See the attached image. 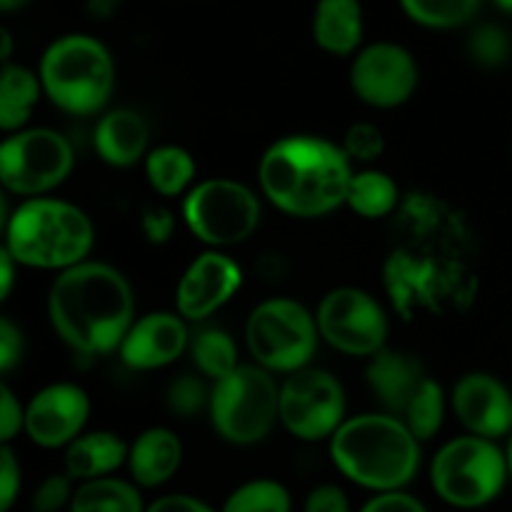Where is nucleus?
<instances>
[{
	"label": "nucleus",
	"instance_id": "nucleus-31",
	"mask_svg": "<svg viewBox=\"0 0 512 512\" xmlns=\"http://www.w3.org/2000/svg\"><path fill=\"white\" fill-rule=\"evenodd\" d=\"M468 55L480 68H503L512 55V40L508 30L495 23L475 25L468 38Z\"/></svg>",
	"mask_w": 512,
	"mask_h": 512
},
{
	"label": "nucleus",
	"instance_id": "nucleus-20",
	"mask_svg": "<svg viewBox=\"0 0 512 512\" xmlns=\"http://www.w3.org/2000/svg\"><path fill=\"white\" fill-rule=\"evenodd\" d=\"M183 465V443L170 428H148L130 443L128 468L138 488H160Z\"/></svg>",
	"mask_w": 512,
	"mask_h": 512
},
{
	"label": "nucleus",
	"instance_id": "nucleus-37",
	"mask_svg": "<svg viewBox=\"0 0 512 512\" xmlns=\"http://www.w3.org/2000/svg\"><path fill=\"white\" fill-rule=\"evenodd\" d=\"M25 340L23 330L10 318H0V373L8 375L23 360Z\"/></svg>",
	"mask_w": 512,
	"mask_h": 512
},
{
	"label": "nucleus",
	"instance_id": "nucleus-4",
	"mask_svg": "<svg viewBox=\"0 0 512 512\" xmlns=\"http://www.w3.org/2000/svg\"><path fill=\"white\" fill-rule=\"evenodd\" d=\"M5 245L18 265L63 270L85 263L95 243L93 220L83 208L60 198L23 200L5 218Z\"/></svg>",
	"mask_w": 512,
	"mask_h": 512
},
{
	"label": "nucleus",
	"instance_id": "nucleus-27",
	"mask_svg": "<svg viewBox=\"0 0 512 512\" xmlns=\"http://www.w3.org/2000/svg\"><path fill=\"white\" fill-rule=\"evenodd\" d=\"M190 355L193 363L205 378L218 383L220 378L240 368L238 360V343L233 335L223 328H203L190 338Z\"/></svg>",
	"mask_w": 512,
	"mask_h": 512
},
{
	"label": "nucleus",
	"instance_id": "nucleus-34",
	"mask_svg": "<svg viewBox=\"0 0 512 512\" xmlns=\"http://www.w3.org/2000/svg\"><path fill=\"white\" fill-rule=\"evenodd\" d=\"M73 478L68 473L63 475H48L43 483L38 485L33 495V510L35 512H60L63 508L70 510L73 503Z\"/></svg>",
	"mask_w": 512,
	"mask_h": 512
},
{
	"label": "nucleus",
	"instance_id": "nucleus-44",
	"mask_svg": "<svg viewBox=\"0 0 512 512\" xmlns=\"http://www.w3.org/2000/svg\"><path fill=\"white\" fill-rule=\"evenodd\" d=\"M30 0H0V10L3 13H15V10H23Z\"/></svg>",
	"mask_w": 512,
	"mask_h": 512
},
{
	"label": "nucleus",
	"instance_id": "nucleus-36",
	"mask_svg": "<svg viewBox=\"0 0 512 512\" xmlns=\"http://www.w3.org/2000/svg\"><path fill=\"white\" fill-rule=\"evenodd\" d=\"M25 430V408L13 390L3 383L0 388V443L10 445L15 435Z\"/></svg>",
	"mask_w": 512,
	"mask_h": 512
},
{
	"label": "nucleus",
	"instance_id": "nucleus-15",
	"mask_svg": "<svg viewBox=\"0 0 512 512\" xmlns=\"http://www.w3.org/2000/svg\"><path fill=\"white\" fill-rule=\"evenodd\" d=\"M243 288V270L223 250H205L185 268L175 290V313L200 323L218 313Z\"/></svg>",
	"mask_w": 512,
	"mask_h": 512
},
{
	"label": "nucleus",
	"instance_id": "nucleus-14",
	"mask_svg": "<svg viewBox=\"0 0 512 512\" xmlns=\"http://www.w3.org/2000/svg\"><path fill=\"white\" fill-rule=\"evenodd\" d=\"M90 418V398L80 385L53 383L25 405V430L30 443L45 450L68 448L85 433Z\"/></svg>",
	"mask_w": 512,
	"mask_h": 512
},
{
	"label": "nucleus",
	"instance_id": "nucleus-3",
	"mask_svg": "<svg viewBox=\"0 0 512 512\" xmlns=\"http://www.w3.org/2000/svg\"><path fill=\"white\" fill-rule=\"evenodd\" d=\"M330 458L360 488L393 493L418 475L420 443L395 415L363 413L345 420L330 438Z\"/></svg>",
	"mask_w": 512,
	"mask_h": 512
},
{
	"label": "nucleus",
	"instance_id": "nucleus-40",
	"mask_svg": "<svg viewBox=\"0 0 512 512\" xmlns=\"http://www.w3.org/2000/svg\"><path fill=\"white\" fill-rule=\"evenodd\" d=\"M360 512H428V508L405 490H393V493H378L370 498Z\"/></svg>",
	"mask_w": 512,
	"mask_h": 512
},
{
	"label": "nucleus",
	"instance_id": "nucleus-35",
	"mask_svg": "<svg viewBox=\"0 0 512 512\" xmlns=\"http://www.w3.org/2000/svg\"><path fill=\"white\" fill-rule=\"evenodd\" d=\"M20 478H23V473H20V463L13 448L3 445L0 448V512H8L18 500L20 483H23Z\"/></svg>",
	"mask_w": 512,
	"mask_h": 512
},
{
	"label": "nucleus",
	"instance_id": "nucleus-46",
	"mask_svg": "<svg viewBox=\"0 0 512 512\" xmlns=\"http://www.w3.org/2000/svg\"><path fill=\"white\" fill-rule=\"evenodd\" d=\"M505 455H508V470H510V480H512V435L508 438V448H505Z\"/></svg>",
	"mask_w": 512,
	"mask_h": 512
},
{
	"label": "nucleus",
	"instance_id": "nucleus-11",
	"mask_svg": "<svg viewBox=\"0 0 512 512\" xmlns=\"http://www.w3.org/2000/svg\"><path fill=\"white\" fill-rule=\"evenodd\" d=\"M345 390L333 373L303 368L280 385V423L303 443L330 440L345 423Z\"/></svg>",
	"mask_w": 512,
	"mask_h": 512
},
{
	"label": "nucleus",
	"instance_id": "nucleus-2",
	"mask_svg": "<svg viewBox=\"0 0 512 512\" xmlns=\"http://www.w3.org/2000/svg\"><path fill=\"white\" fill-rule=\"evenodd\" d=\"M353 163L343 145L323 135H285L258 165L265 198L293 218H323L348 198Z\"/></svg>",
	"mask_w": 512,
	"mask_h": 512
},
{
	"label": "nucleus",
	"instance_id": "nucleus-21",
	"mask_svg": "<svg viewBox=\"0 0 512 512\" xmlns=\"http://www.w3.org/2000/svg\"><path fill=\"white\" fill-rule=\"evenodd\" d=\"M313 40L328 55H355L363 48L365 13L360 0H318L313 10Z\"/></svg>",
	"mask_w": 512,
	"mask_h": 512
},
{
	"label": "nucleus",
	"instance_id": "nucleus-23",
	"mask_svg": "<svg viewBox=\"0 0 512 512\" xmlns=\"http://www.w3.org/2000/svg\"><path fill=\"white\" fill-rule=\"evenodd\" d=\"M43 83L40 75L18 63H3L0 73V128L5 133H18L33 118Z\"/></svg>",
	"mask_w": 512,
	"mask_h": 512
},
{
	"label": "nucleus",
	"instance_id": "nucleus-39",
	"mask_svg": "<svg viewBox=\"0 0 512 512\" xmlns=\"http://www.w3.org/2000/svg\"><path fill=\"white\" fill-rule=\"evenodd\" d=\"M303 510L305 512H350V503L343 488L328 483V485H318V488L305 498Z\"/></svg>",
	"mask_w": 512,
	"mask_h": 512
},
{
	"label": "nucleus",
	"instance_id": "nucleus-1",
	"mask_svg": "<svg viewBox=\"0 0 512 512\" xmlns=\"http://www.w3.org/2000/svg\"><path fill=\"white\" fill-rule=\"evenodd\" d=\"M48 318L65 345L80 355L120 350L135 323V293L118 268L85 260L63 270L48 293Z\"/></svg>",
	"mask_w": 512,
	"mask_h": 512
},
{
	"label": "nucleus",
	"instance_id": "nucleus-33",
	"mask_svg": "<svg viewBox=\"0 0 512 512\" xmlns=\"http://www.w3.org/2000/svg\"><path fill=\"white\" fill-rule=\"evenodd\" d=\"M343 150L348 153L350 160L373 163V160H378L385 150L383 130L373 123L350 125L348 133H345L343 138Z\"/></svg>",
	"mask_w": 512,
	"mask_h": 512
},
{
	"label": "nucleus",
	"instance_id": "nucleus-26",
	"mask_svg": "<svg viewBox=\"0 0 512 512\" xmlns=\"http://www.w3.org/2000/svg\"><path fill=\"white\" fill-rule=\"evenodd\" d=\"M135 483L120 478H98L75 488L70 512H145Z\"/></svg>",
	"mask_w": 512,
	"mask_h": 512
},
{
	"label": "nucleus",
	"instance_id": "nucleus-12",
	"mask_svg": "<svg viewBox=\"0 0 512 512\" xmlns=\"http://www.w3.org/2000/svg\"><path fill=\"white\" fill-rule=\"evenodd\" d=\"M320 338L338 353L353 358H373L388 348L390 323L383 305L368 290L335 288L315 310Z\"/></svg>",
	"mask_w": 512,
	"mask_h": 512
},
{
	"label": "nucleus",
	"instance_id": "nucleus-32",
	"mask_svg": "<svg viewBox=\"0 0 512 512\" xmlns=\"http://www.w3.org/2000/svg\"><path fill=\"white\" fill-rule=\"evenodd\" d=\"M210 390L213 388H208L195 375H180L168 385L165 403H168L170 413H175L178 418H195L205 408H210Z\"/></svg>",
	"mask_w": 512,
	"mask_h": 512
},
{
	"label": "nucleus",
	"instance_id": "nucleus-17",
	"mask_svg": "<svg viewBox=\"0 0 512 512\" xmlns=\"http://www.w3.org/2000/svg\"><path fill=\"white\" fill-rule=\"evenodd\" d=\"M190 330L188 320L180 313H168V310H153L130 325L120 343V360L130 370H160L173 365L185 350H190Z\"/></svg>",
	"mask_w": 512,
	"mask_h": 512
},
{
	"label": "nucleus",
	"instance_id": "nucleus-25",
	"mask_svg": "<svg viewBox=\"0 0 512 512\" xmlns=\"http://www.w3.org/2000/svg\"><path fill=\"white\" fill-rule=\"evenodd\" d=\"M400 203V188L385 170L365 168L353 173L345 205L365 220H380Z\"/></svg>",
	"mask_w": 512,
	"mask_h": 512
},
{
	"label": "nucleus",
	"instance_id": "nucleus-45",
	"mask_svg": "<svg viewBox=\"0 0 512 512\" xmlns=\"http://www.w3.org/2000/svg\"><path fill=\"white\" fill-rule=\"evenodd\" d=\"M495 5H498L500 10H503V13H510L512 15V0H493Z\"/></svg>",
	"mask_w": 512,
	"mask_h": 512
},
{
	"label": "nucleus",
	"instance_id": "nucleus-41",
	"mask_svg": "<svg viewBox=\"0 0 512 512\" xmlns=\"http://www.w3.org/2000/svg\"><path fill=\"white\" fill-rule=\"evenodd\" d=\"M145 512H215L208 503L193 495H163Z\"/></svg>",
	"mask_w": 512,
	"mask_h": 512
},
{
	"label": "nucleus",
	"instance_id": "nucleus-30",
	"mask_svg": "<svg viewBox=\"0 0 512 512\" xmlns=\"http://www.w3.org/2000/svg\"><path fill=\"white\" fill-rule=\"evenodd\" d=\"M293 498L278 480L258 478L235 488L220 512H290Z\"/></svg>",
	"mask_w": 512,
	"mask_h": 512
},
{
	"label": "nucleus",
	"instance_id": "nucleus-13",
	"mask_svg": "<svg viewBox=\"0 0 512 512\" xmlns=\"http://www.w3.org/2000/svg\"><path fill=\"white\" fill-rule=\"evenodd\" d=\"M420 83L415 55L393 40L363 45L353 55L350 88L360 103L378 110H393L408 103Z\"/></svg>",
	"mask_w": 512,
	"mask_h": 512
},
{
	"label": "nucleus",
	"instance_id": "nucleus-7",
	"mask_svg": "<svg viewBox=\"0 0 512 512\" xmlns=\"http://www.w3.org/2000/svg\"><path fill=\"white\" fill-rule=\"evenodd\" d=\"M208 413L225 443L238 448L258 445L280 420V385L260 365L243 363L213 383Z\"/></svg>",
	"mask_w": 512,
	"mask_h": 512
},
{
	"label": "nucleus",
	"instance_id": "nucleus-9",
	"mask_svg": "<svg viewBox=\"0 0 512 512\" xmlns=\"http://www.w3.org/2000/svg\"><path fill=\"white\" fill-rule=\"evenodd\" d=\"M263 208L248 185L210 178L195 185L183 200V220L200 243L213 250L240 245L258 230Z\"/></svg>",
	"mask_w": 512,
	"mask_h": 512
},
{
	"label": "nucleus",
	"instance_id": "nucleus-18",
	"mask_svg": "<svg viewBox=\"0 0 512 512\" xmlns=\"http://www.w3.org/2000/svg\"><path fill=\"white\" fill-rule=\"evenodd\" d=\"M425 370L415 355L403 353V350L385 348L378 355H373L365 368V380L373 393L375 403L383 408V413L395 415L403 420L410 400L425 383Z\"/></svg>",
	"mask_w": 512,
	"mask_h": 512
},
{
	"label": "nucleus",
	"instance_id": "nucleus-16",
	"mask_svg": "<svg viewBox=\"0 0 512 512\" xmlns=\"http://www.w3.org/2000/svg\"><path fill=\"white\" fill-rule=\"evenodd\" d=\"M450 408L468 435L495 443L512 435V393L495 375L480 370L463 375L450 393Z\"/></svg>",
	"mask_w": 512,
	"mask_h": 512
},
{
	"label": "nucleus",
	"instance_id": "nucleus-22",
	"mask_svg": "<svg viewBox=\"0 0 512 512\" xmlns=\"http://www.w3.org/2000/svg\"><path fill=\"white\" fill-rule=\"evenodd\" d=\"M128 453L130 445L110 430L83 433L65 448V473L80 483L110 478L128 463Z\"/></svg>",
	"mask_w": 512,
	"mask_h": 512
},
{
	"label": "nucleus",
	"instance_id": "nucleus-38",
	"mask_svg": "<svg viewBox=\"0 0 512 512\" xmlns=\"http://www.w3.org/2000/svg\"><path fill=\"white\" fill-rule=\"evenodd\" d=\"M175 215L168 208H148L140 218V230L150 245H165L175 235Z\"/></svg>",
	"mask_w": 512,
	"mask_h": 512
},
{
	"label": "nucleus",
	"instance_id": "nucleus-8",
	"mask_svg": "<svg viewBox=\"0 0 512 512\" xmlns=\"http://www.w3.org/2000/svg\"><path fill=\"white\" fill-rule=\"evenodd\" d=\"M320 340L315 313L293 298L263 300L245 323L250 358L268 373L293 375L310 368Z\"/></svg>",
	"mask_w": 512,
	"mask_h": 512
},
{
	"label": "nucleus",
	"instance_id": "nucleus-29",
	"mask_svg": "<svg viewBox=\"0 0 512 512\" xmlns=\"http://www.w3.org/2000/svg\"><path fill=\"white\" fill-rule=\"evenodd\" d=\"M445 410H448V398H445L443 385L433 378H425V383L420 385V390L405 410L403 423L408 425L418 443H428L443 428Z\"/></svg>",
	"mask_w": 512,
	"mask_h": 512
},
{
	"label": "nucleus",
	"instance_id": "nucleus-5",
	"mask_svg": "<svg viewBox=\"0 0 512 512\" xmlns=\"http://www.w3.org/2000/svg\"><path fill=\"white\" fill-rule=\"evenodd\" d=\"M43 93L68 115H98L115 90V60L108 45L85 33L55 38L40 58Z\"/></svg>",
	"mask_w": 512,
	"mask_h": 512
},
{
	"label": "nucleus",
	"instance_id": "nucleus-43",
	"mask_svg": "<svg viewBox=\"0 0 512 512\" xmlns=\"http://www.w3.org/2000/svg\"><path fill=\"white\" fill-rule=\"evenodd\" d=\"M0 43H3V50H0V60H3V63H10V50H13V38H10L8 28L0 30Z\"/></svg>",
	"mask_w": 512,
	"mask_h": 512
},
{
	"label": "nucleus",
	"instance_id": "nucleus-6",
	"mask_svg": "<svg viewBox=\"0 0 512 512\" xmlns=\"http://www.w3.org/2000/svg\"><path fill=\"white\" fill-rule=\"evenodd\" d=\"M510 480L508 455L495 440L460 435L448 440L430 463V483L453 508L475 510L493 503Z\"/></svg>",
	"mask_w": 512,
	"mask_h": 512
},
{
	"label": "nucleus",
	"instance_id": "nucleus-28",
	"mask_svg": "<svg viewBox=\"0 0 512 512\" xmlns=\"http://www.w3.org/2000/svg\"><path fill=\"white\" fill-rule=\"evenodd\" d=\"M413 23L430 30L463 28L478 15L483 0H398Z\"/></svg>",
	"mask_w": 512,
	"mask_h": 512
},
{
	"label": "nucleus",
	"instance_id": "nucleus-19",
	"mask_svg": "<svg viewBox=\"0 0 512 512\" xmlns=\"http://www.w3.org/2000/svg\"><path fill=\"white\" fill-rule=\"evenodd\" d=\"M150 128L133 108H113L100 115L93 133L95 153L113 168H133L148 158Z\"/></svg>",
	"mask_w": 512,
	"mask_h": 512
},
{
	"label": "nucleus",
	"instance_id": "nucleus-24",
	"mask_svg": "<svg viewBox=\"0 0 512 512\" xmlns=\"http://www.w3.org/2000/svg\"><path fill=\"white\" fill-rule=\"evenodd\" d=\"M195 158L180 145H160L145 158V178L150 188L163 198L188 195L195 188Z\"/></svg>",
	"mask_w": 512,
	"mask_h": 512
},
{
	"label": "nucleus",
	"instance_id": "nucleus-10",
	"mask_svg": "<svg viewBox=\"0 0 512 512\" xmlns=\"http://www.w3.org/2000/svg\"><path fill=\"white\" fill-rule=\"evenodd\" d=\"M75 150L63 133L53 128H23L0 145V183L20 198H45L68 180Z\"/></svg>",
	"mask_w": 512,
	"mask_h": 512
},
{
	"label": "nucleus",
	"instance_id": "nucleus-42",
	"mask_svg": "<svg viewBox=\"0 0 512 512\" xmlns=\"http://www.w3.org/2000/svg\"><path fill=\"white\" fill-rule=\"evenodd\" d=\"M15 260L8 250H0V300H8L10 290H13L15 280Z\"/></svg>",
	"mask_w": 512,
	"mask_h": 512
}]
</instances>
